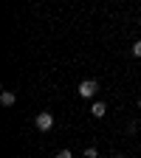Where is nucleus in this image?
I'll use <instances>...</instances> for the list:
<instances>
[{"instance_id": "nucleus-8", "label": "nucleus", "mask_w": 141, "mask_h": 158, "mask_svg": "<svg viewBox=\"0 0 141 158\" xmlns=\"http://www.w3.org/2000/svg\"><path fill=\"white\" fill-rule=\"evenodd\" d=\"M116 158H127V155H116Z\"/></svg>"}, {"instance_id": "nucleus-9", "label": "nucleus", "mask_w": 141, "mask_h": 158, "mask_svg": "<svg viewBox=\"0 0 141 158\" xmlns=\"http://www.w3.org/2000/svg\"><path fill=\"white\" fill-rule=\"evenodd\" d=\"M138 107H141V99H138Z\"/></svg>"}, {"instance_id": "nucleus-7", "label": "nucleus", "mask_w": 141, "mask_h": 158, "mask_svg": "<svg viewBox=\"0 0 141 158\" xmlns=\"http://www.w3.org/2000/svg\"><path fill=\"white\" fill-rule=\"evenodd\" d=\"M96 155H99L96 147H88V150H85V158H96Z\"/></svg>"}, {"instance_id": "nucleus-1", "label": "nucleus", "mask_w": 141, "mask_h": 158, "mask_svg": "<svg viewBox=\"0 0 141 158\" xmlns=\"http://www.w3.org/2000/svg\"><path fill=\"white\" fill-rule=\"evenodd\" d=\"M96 90H99V82H96V79H82V82H79V88H76V93L82 96V99H93Z\"/></svg>"}, {"instance_id": "nucleus-3", "label": "nucleus", "mask_w": 141, "mask_h": 158, "mask_svg": "<svg viewBox=\"0 0 141 158\" xmlns=\"http://www.w3.org/2000/svg\"><path fill=\"white\" fill-rule=\"evenodd\" d=\"M105 113H107V105L105 102H93V107H90V116L93 118H102Z\"/></svg>"}, {"instance_id": "nucleus-6", "label": "nucleus", "mask_w": 141, "mask_h": 158, "mask_svg": "<svg viewBox=\"0 0 141 158\" xmlns=\"http://www.w3.org/2000/svg\"><path fill=\"white\" fill-rule=\"evenodd\" d=\"M56 158H73V152H71V150H59Z\"/></svg>"}, {"instance_id": "nucleus-4", "label": "nucleus", "mask_w": 141, "mask_h": 158, "mask_svg": "<svg viewBox=\"0 0 141 158\" xmlns=\"http://www.w3.org/2000/svg\"><path fill=\"white\" fill-rule=\"evenodd\" d=\"M14 102H17V96L11 90H3V93H0V105H3V107H11Z\"/></svg>"}, {"instance_id": "nucleus-5", "label": "nucleus", "mask_w": 141, "mask_h": 158, "mask_svg": "<svg viewBox=\"0 0 141 158\" xmlns=\"http://www.w3.org/2000/svg\"><path fill=\"white\" fill-rule=\"evenodd\" d=\"M133 56L141 59V40H135V43H133Z\"/></svg>"}, {"instance_id": "nucleus-2", "label": "nucleus", "mask_w": 141, "mask_h": 158, "mask_svg": "<svg viewBox=\"0 0 141 158\" xmlns=\"http://www.w3.org/2000/svg\"><path fill=\"white\" fill-rule=\"evenodd\" d=\"M34 124H37L39 133H48V130L54 127V116H51V113H37V116H34Z\"/></svg>"}]
</instances>
